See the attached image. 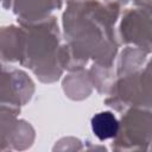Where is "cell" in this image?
I'll return each mask as SVG.
<instances>
[{
  "label": "cell",
  "instance_id": "cell-1",
  "mask_svg": "<svg viewBox=\"0 0 152 152\" xmlns=\"http://www.w3.org/2000/svg\"><path fill=\"white\" fill-rule=\"evenodd\" d=\"M62 15L61 65L75 71L89 61L114 65L119 51L115 25L128 0H65Z\"/></svg>",
  "mask_w": 152,
  "mask_h": 152
},
{
  "label": "cell",
  "instance_id": "cell-2",
  "mask_svg": "<svg viewBox=\"0 0 152 152\" xmlns=\"http://www.w3.org/2000/svg\"><path fill=\"white\" fill-rule=\"evenodd\" d=\"M25 30L20 65L27 68L43 83H53L63 74L61 65L62 32L55 15L46 19L19 24Z\"/></svg>",
  "mask_w": 152,
  "mask_h": 152
},
{
  "label": "cell",
  "instance_id": "cell-3",
  "mask_svg": "<svg viewBox=\"0 0 152 152\" xmlns=\"http://www.w3.org/2000/svg\"><path fill=\"white\" fill-rule=\"evenodd\" d=\"M104 104L118 113L128 108L151 109V64L139 71L118 76L104 99Z\"/></svg>",
  "mask_w": 152,
  "mask_h": 152
},
{
  "label": "cell",
  "instance_id": "cell-4",
  "mask_svg": "<svg viewBox=\"0 0 152 152\" xmlns=\"http://www.w3.org/2000/svg\"><path fill=\"white\" fill-rule=\"evenodd\" d=\"M152 137L151 109L128 108L121 113L116 135L113 138L114 151H148Z\"/></svg>",
  "mask_w": 152,
  "mask_h": 152
},
{
  "label": "cell",
  "instance_id": "cell-5",
  "mask_svg": "<svg viewBox=\"0 0 152 152\" xmlns=\"http://www.w3.org/2000/svg\"><path fill=\"white\" fill-rule=\"evenodd\" d=\"M34 90L32 78L24 70L0 61V107L20 110L31 101Z\"/></svg>",
  "mask_w": 152,
  "mask_h": 152
},
{
  "label": "cell",
  "instance_id": "cell-6",
  "mask_svg": "<svg viewBox=\"0 0 152 152\" xmlns=\"http://www.w3.org/2000/svg\"><path fill=\"white\" fill-rule=\"evenodd\" d=\"M116 36L120 44L141 48L151 52V10L134 7L121 12Z\"/></svg>",
  "mask_w": 152,
  "mask_h": 152
},
{
  "label": "cell",
  "instance_id": "cell-7",
  "mask_svg": "<svg viewBox=\"0 0 152 152\" xmlns=\"http://www.w3.org/2000/svg\"><path fill=\"white\" fill-rule=\"evenodd\" d=\"M20 110L0 107V151H23L30 148L36 139L30 122L18 119Z\"/></svg>",
  "mask_w": 152,
  "mask_h": 152
},
{
  "label": "cell",
  "instance_id": "cell-8",
  "mask_svg": "<svg viewBox=\"0 0 152 152\" xmlns=\"http://www.w3.org/2000/svg\"><path fill=\"white\" fill-rule=\"evenodd\" d=\"M62 5L63 0H12L11 10L19 24H31L49 18Z\"/></svg>",
  "mask_w": 152,
  "mask_h": 152
},
{
  "label": "cell",
  "instance_id": "cell-9",
  "mask_svg": "<svg viewBox=\"0 0 152 152\" xmlns=\"http://www.w3.org/2000/svg\"><path fill=\"white\" fill-rule=\"evenodd\" d=\"M25 30L21 25L0 27V61L5 63H20Z\"/></svg>",
  "mask_w": 152,
  "mask_h": 152
},
{
  "label": "cell",
  "instance_id": "cell-10",
  "mask_svg": "<svg viewBox=\"0 0 152 152\" xmlns=\"http://www.w3.org/2000/svg\"><path fill=\"white\" fill-rule=\"evenodd\" d=\"M150 55L151 52L141 48L125 45L118 57L115 65V77L141 70L150 62Z\"/></svg>",
  "mask_w": 152,
  "mask_h": 152
},
{
  "label": "cell",
  "instance_id": "cell-11",
  "mask_svg": "<svg viewBox=\"0 0 152 152\" xmlns=\"http://www.w3.org/2000/svg\"><path fill=\"white\" fill-rule=\"evenodd\" d=\"M62 87L65 96L74 101H82L87 99L94 89L86 68L69 71V75L63 80Z\"/></svg>",
  "mask_w": 152,
  "mask_h": 152
},
{
  "label": "cell",
  "instance_id": "cell-12",
  "mask_svg": "<svg viewBox=\"0 0 152 152\" xmlns=\"http://www.w3.org/2000/svg\"><path fill=\"white\" fill-rule=\"evenodd\" d=\"M90 126L94 135L99 140L103 141L113 139L116 135L119 128V120L113 112H100L91 118Z\"/></svg>",
  "mask_w": 152,
  "mask_h": 152
},
{
  "label": "cell",
  "instance_id": "cell-13",
  "mask_svg": "<svg viewBox=\"0 0 152 152\" xmlns=\"http://www.w3.org/2000/svg\"><path fill=\"white\" fill-rule=\"evenodd\" d=\"M87 70L93 88L99 94L107 95L115 81V65H102L93 62Z\"/></svg>",
  "mask_w": 152,
  "mask_h": 152
},
{
  "label": "cell",
  "instance_id": "cell-14",
  "mask_svg": "<svg viewBox=\"0 0 152 152\" xmlns=\"http://www.w3.org/2000/svg\"><path fill=\"white\" fill-rule=\"evenodd\" d=\"M83 150L82 141L74 137H65L58 140L53 147V151H80Z\"/></svg>",
  "mask_w": 152,
  "mask_h": 152
},
{
  "label": "cell",
  "instance_id": "cell-15",
  "mask_svg": "<svg viewBox=\"0 0 152 152\" xmlns=\"http://www.w3.org/2000/svg\"><path fill=\"white\" fill-rule=\"evenodd\" d=\"M135 7H141V8H147V10H151V4H152V0H131Z\"/></svg>",
  "mask_w": 152,
  "mask_h": 152
},
{
  "label": "cell",
  "instance_id": "cell-16",
  "mask_svg": "<svg viewBox=\"0 0 152 152\" xmlns=\"http://www.w3.org/2000/svg\"><path fill=\"white\" fill-rule=\"evenodd\" d=\"M102 1H113V0H102Z\"/></svg>",
  "mask_w": 152,
  "mask_h": 152
},
{
  "label": "cell",
  "instance_id": "cell-17",
  "mask_svg": "<svg viewBox=\"0 0 152 152\" xmlns=\"http://www.w3.org/2000/svg\"><path fill=\"white\" fill-rule=\"evenodd\" d=\"M0 2H2V0H0Z\"/></svg>",
  "mask_w": 152,
  "mask_h": 152
}]
</instances>
